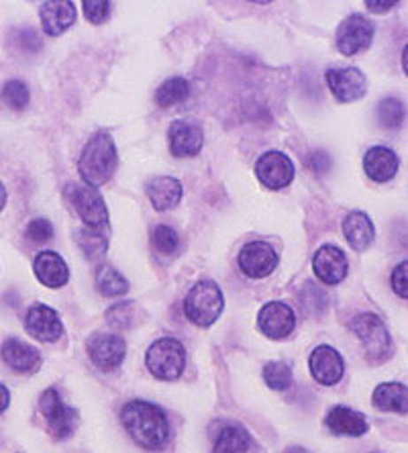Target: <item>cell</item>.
<instances>
[{
    "label": "cell",
    "instance_id": "6da1fadb",
    "mask_svg": "<svg viewBox=\"0 0 408 453\" xmlns=\"http://www.w3.org/2000/svg\"><path fill=\"white\" fill-rule=\"evenodd\" d=\"M120 421L133 441L142 445L143 449L158 451L162 449L170 439L168 417L159 406L145 401H131L120 411Z\"/></svg>",
    "mask_w": 408,
    "mask_h": 453
},
{
    "label": "cell",
    "instance_id": "7a4b0ae2",
    "mask_svg": "<svg viewBox=\"0 0 408 453\" xmlns=\"http://www.w3.org/2000/svg\"><path fill=\"white\" fill-rule=\"evenodd\" d=\"M119 165V153L117 145L112 142V137L106 131H98L90 137V142L86 143V148L80 156L78 172L86 186L98 188L109 182L115 174Z\"/></svg>",
    "mask_w": 408,
    "mask_h": 453
},
{
    "label": "cell",
    "instance_id": "3957f363",
    "mask_svg": "<svg viewBox=\"0 0 408 453\" xmlns=\"http://www.w3.org/2000/svg\"><path fill=\"white\" fill-rule=\"evenodd\" d=\"M225 298L219 286L212 280H203L194 284L184 301V312L198 327H211L223 312Z\"/></svg>",
    "mask_w": 408,
    "mask_h": 453
},
{
    "label": "cell",
    "instance_id": "277c9868",
    "mask_svg": "<svg viewBox=\"0 0 408 453\" xmlns=\"http://www.w3.org/2000/svg\"><path fill=\"white\" fill-rule=\"evenodd\" d=\"M147 368L159 380H176L182 376L186 368V349L184 345L173 337L158 339L147 349Z\"/></svg>",
    "mask_w": 408,
    "mask_h": 453
},
{
    "label": "cell",
    "instance_id": "5b68a950",
    "mask_svg": "<svg viewBox=\"0 0 408 453\" xmlns=\"http://www.w3.org/2000/svg\"><path fill=\"white\" fill-rule=\"evenodd\" d=\"M351 331L356 333L359 343L364 345V351L366 356L370 357V362H384V359L390 356V335H388L386 325L378 315H373V312L358 315L351 321Z\"/></svg>",
    "mask_w": 408,
    "mask_h": 453
},
{
    "label": "cell",
    "instance_id": "8992f818",
    "mask_svg": "<svg viewBox=\"0 0 408 453\" xmlns=\"http://www.w3.org/2000/svg\"><path fill=\"white\" fill-rule=\"evenodd\" d=\"M72 203L76 206V212L89 229H103V226L109 223V211H106L104 198L96 188H92V186L73 184Z\"/></svg>",
    "mask_w": 408,
    "mask_h": 453
},
{
    "label": "cell",
    "instance_id": "52a82bcc",
    "mask_svg": "<svg viewBox=\"0 0 408 453\" xmlns=\"http://www.w3.org/2000/svg\"><path fill=\"white\" fill-rule=\"evenodd\" d=\"M373 42V23L367 21L364 15L347 17L337 29V50L343 56H356L367 50Z\"/></svg>",
    "mask_w": 408,
    "mask_h": 453
},
{
    "label": "cell",
    "instance_id": "ba28073f",
    "mask_svg": "<svg viewBox=\"0 0 408 453\" xmlns=\"http://www.w3.org/2000/svg\"><path fill=\"white\" fill-rule=\"evenodd\" d=\"M256 176L266 188L282 190L292 182L294 164L282 151H267L256 162Z\"/></svg>",
    "mask_w": 408,
    "mask_h": 453
},
{
    "label": "cell",
    "instance_id": "9c48e42d",
    "mask_svg": "<svg viewBox=\"0 0 408 453\" xmlns=\"http://www.w3.org/2000/svg\"><path fill=\"white\" fill-rule=\"evenodd\" d=\"M278 265V253L266 242H250L239 251V268L250 278L270 276Z\"/></svg>",
    "mask_w": 408,
    "mask_h": 453
},
{
    "label": "cell",
    "instance_id": "30bf717a",
    "mask_svg": "<svg viewBox=\"0 0 408 453\" xmlns=\"http://www.w3.org/2000/svg\"><path fill=\"white\" fill-rule=\"evenodd\" d=\"M42 415L45 417V423H48L53 437L58 439L70 437L73 433V427H76V412L62 403V396H59L58 390L53 388L43 392Z\"/></svg>",
    "mask_w": 408,
    "mask_h": 453
},
{
    "label": "cell",
    "instance_id": "8fae6325",
    "mask_svg": "<svg viewBox=\"0 0 408 453\" xmlns=\"http://www.w3.org/2000/svg\"><path fill=\"white\" fill-rule=\"evenodd\" d=\"M127 353L125 339L111 333H96L89 342V356L95 362L96 368L111 372L117 370L123 364Z\"/></svg>",
    "mask_w": 408,
    "mask_h": 453
},
{
    "label": "cell",
    "instance_id": "7c38bea8",
    "mask_svg": "<svg viewBox=\"0 0 408 453\" xmlns=\"http://www.w3.org/2000/svg\"><path fill=\"white\" fill-rule=\"evenodd\" d=\"M25 329L31 337H35L39 342H45V343L58 342L64 333L58 312L48 304H33L31 309L27 311Z\"/></svg>",
    "mask_w": 408,
    "mask_h": 453
},
{
    "label": "cell",
    "instance_id": "4fadbf2b",
    "mask_svg": "<svg viewBox=\"0 0 408 453\" xmlns=\"http://www.w3.org/2000/svg\"><path fill=\"white\" fill-rule=\"evenodd\" d=\"M327 84L339 103H356L367 92V80L358 68H333L327 72Z\"/></svg>",
    "mask_w": 408,
    "mask_h": 453
},
{
    "label": "cell",
    "instance_id": "5bb4252c",
    "mask_svg": "<svg viewBox=\"0 0 408 453\" xmlns=\"http://www.w3.org/2000/svg\"><path fill=\"white\" fill-rule=\"evenodd\" d=\"M294 323H296V319H294V311L289 304L280 301L267 303L264 309L259 311V317H258L259 329H262L264 335H267L270 339L289 337L294 331Z\"/></svg>",
    "mask_w": 408,
    "mask_h": 453
},
{
    "label": "cell",
    "instance_id": "9a60e30c",
    "mask_svg": "<svg viewBox=\"0 0 408 453\" xmlns=\"http://www.w3.org/2000/svg\"><path fill=\"white\" fill-rule=\"evenodd\" d=\"M312 268L320 282L333 286L339 284L341 280H345L350 264H347V256L343 250L335 248V245H323V248L314 253Z\"/></svg>",
    "mask_w": 408,
    "mask_h": 453
},
{
    "label": "cell",
    "instance_id": "2e32d148",
    "mask_svg": "<svg viewBox=\"0 0 408 453\" xmlns=\"http://www.w3.org/2000/svg\"><path fill=\"white\" fill-rule=\"evenodd\" d=\"M170 151L176 157H192L198 156L204 145V133L200 125L190 121H176L172 123L168 131Z\"/></svg>",
    "mask_w": 408,
    "mask_h": 453
},
{
    "label": "cell",
    "instance_id": "e0dca14e",
    "mask_svg": "<svg viewBox=\"0 0 408 453\" xmlns=\"http://www.w3.org/2000/svg\"><path fill=\"white\" fill-rule=\"evenodd\" d=\"M0 353H3L4 364L17 374H35L42 368V353L33 345L19 342V339H6Z\"/></svg>",
    "mask_w": 408,
    "mask_h": 453
},
{
    "label": "cell",
    "instance_id": "ac0fdd59",
    "mask_svg": "<svg viewBox=\"0 0 408 453\" xmlns=\"http://www.w3.org/2000/svg\"><path fill=\"white\" fill-rule=\"evenodd\" d=\"M311 372L323 386H335L343 376V357L329 345H320L311 356Z\"/></svg>",
    "mask_w": 408,
    "mask_h": 453
},
{
    "label": "cell",
    "instance_id": "d6986e66",
    "mask_svg": "<svg viewBox=\"0 0 408 453\" xmlns=\"http://www.w3.org/2000/svg\"><path fill=\"white\" fill-rule=\"evenodd\" d=\"M39 17H42L43 31L51 37H58L76 21V6L70 0H50V3L42 4Z\"/></svg>",
    "mask_w": 408,
    "mask_h": 453
},
{
    "label": "cell",
    "instance_id": "ffe728a7",
    "mask_svg": "<svg viewBox=\"0 0 408 453\" xmlns=\"http://www.w3.org/2000/svg\"><path fill=\"white\" fill-rule=\"evenodd\" d=\"M400 168V157L390 148L384 145H376V148L367 150L364 157V170L367 178H372L373 182H390L396 176Z\"/></svg>",
    "mask_w": 408,
    "mask_h": 453
},
{
    "label": "cell",
    "instance_id": "44dd1931",
    "mask_svg": "<svg viewBox=\"0 0 408 453\" xmlns=\"http://www.w3.org/2000/svg\"><path fill=\"white\" fill-rule=\"evenodd\" d=\"M33 268H35V276L39 278V282L48 286V288H62L70 280L68 265H65L64 257L56 251L39 253L35 262H33Z\"/></svg>",
    "mask_w": 408,
    "mask_h": 453
},
{
    "label": "cell",
    "instance_id": "7402d4cb",
    "mask_svg": "<svg viewBox=\"0 0 408 453\" xmlns=\"http://www.w3.org/2000/svg\"><path fill=\"white\" fill-rule=\"evenodd\" d=\"M145 192L150 196L151 204L156 206V211L173 209V206L182 201V184H180V180L172 176L151 178L145 186Z\"/></svg>",
    "mask_w": 408,
    "mask_h": 453
},
{
    "label": "cell",
    "instance_id": "603a6c76",
    "mask_svg": "<svg viewBox=\"0 0 408 453\" xmlns=\"http://www.w3.org/2000/svg\"><path fill=\"white\" fill-rule=\"evenodd\" d=\"M327 427L335 433V435L361 437L367 433V421L358 411L347 409V406H335L327 415Z\"/></svg>",
    "mask_w": 408,
    "mask_h": 453
},
{
    "label": "cell",
    "instance_id": "cb8c5ba5",
    "mask_svg": "<svg viewBox=\"0 0 408 453\" xmlns=\"http://www.w3.org/2000/svg\"><path fill=\"white\" fill-rule=\"evenodd\" d=\"M343 233L345 239L356 251H366L373 243V237H376V229H373L372 219L367 217L366 212L359 211H353L345 217Z\"/></svg>",
    "mask_w": 408,
    "mask_h": 453
},
{
    "label": "cell",
    "instance_id": "d4e9b609",
    "mask_svg": "<svg viewBox=\"0 0 408 453\" xmlns=\"http://www.w3.org/2000/svg\"><path fill=\"white\" fill-rule=\"evenodd\" d=\"M372 401L378 411L406 415L408 412V388L404 384H398V382L380 384L378 388L373 390Z\"/></svg>",
    "mask_w": 408,
    "mask_h": 453
},
{
    "label": "cell",
    "instance_id": "484cf974",
    "mask_svg": "<svg viewBox=\"0 0 408 453\" xmlns=\"http://www.w3.org/2000/svg\"><path fill=\"white\" fill-rule=\"evenodd\" d=\"M253 441L247 429L237 423H229L220 429L212 453H251Z\"/></svg>",
    "mask_w": 408,
    "mask_h": 453
},
{
    "label": "cell",
    "instance_id": "4316f807",
    "mask_svg": "<svg viewBox=\"0 0 408 453\" xmlns=\"http://www.w3.org/2000/svg\"><path fill=\"white\" fill-rule=\"evenodd\" d=\"M190 95V84L186 78H170L159 86L156 92V103L162 106V109H170L173 104H180L182 101H186Z\"/></svg>",
    "mask_w": 408,
    "mask_h": 453
},
{
    "label": "cell",
    "instance_id": "83f0119b",
    "mask_svg": "<svg viewBox=\"0 0 408 453\" xmlns=\"http://www.w3.org/2000/svg\"><path fill=\"white\" fill-rule=\"evenodd\" d=\"M96 286L104 296H123L129 290V282L112 265H100L96 274Z\"/></svg>",
    "mask_w": 408,
    "mask_h": 453
},
{
    "label": "cell",
    "instance_id": "f1b7e54d",
    "mask_svg": "<svg viewBox=\"0 0 408 453\" xmlns=\"http://www.w3.org/2000/svg\"><path fill=\"white\" fill-rule=\"evenodd\" d=\"M76 243L84 251V256L90 259H100L106 253V250H109V242H106L103 233L89 229V226L76 231Z\"/></svg>",
    "mask_w": 408,
    "mask_h": 453
},
{
    "label": "cell",
    "instance_id": "f546056e",
    "mask_svg": "<svg viewBox=\"0 0 408 453\" xmlns=\"http://www.w3.org/2000/svg\"><path fill=\"white\" fill-rule=\"evenodd\" d=\"M376 115L378 123L386 127V129H398V127L404 123L406 109L398 98H384V101L378 104Z\"/></svg>",
    "mask_w": 408,
    "mask_h": 453
},
{
    "label": "cell",
    "instance_id": "4dcf8cb0",
    "mask_svg": "<svg viewBox=\"0 0 408 453\" xmlns=\"http://www.w3.org/2000/svg\"><path fill=\"white\" fill-rule=\"evenodd\" d=\"M266 384L273 390H286L292 384V370L284 362H272L264 368Z\"/></svg>",
    "mask_w": 408,
    "mask_h": 453
},
{
    "label": "cell",
    "instance_id": "1f68e13d",
    "mask_svg": "<svg viewBox=\"0 0 408 453\" xmlns=\"http://www.w3.org/2000/svg\"><path fill=\"white\" fill-rule=\"evenodd\" d=\"M151 243L153 248H156L162 256H172V253H176L178 245H180V239H178V233L172 229L168 225H158L156 229L151 231Z\"/></svg>",
    "mask_w": 408,
    "mask_h": 453
},
{
    "label": "cell",
    "instance_id": "d6a6232c",
    "mask_svg": "<svg viewBox=\"0 0 408 453\" xmlns=\"http://www.w3.org/2000/svg\"><path fill=\"white\" fill-rule=\"evenodd\" d=\"M3 103L15 111H23L29 104V88L21 80H9L3 86Z\"/></svg>",
    "mask_w": 408,
    "mask_h": 453
},
{
    "label": "cell",
    "instance_id": "836d02e7",
    "mask_svg": "<svg viewBox=\"0 0 408 453\" xmlns=\"http://www.w3.org/2000/svg\"><path fill=\"white\" fill-rule=\"evenodd\" d=\"M133 317H135V303H119L106 312V319L115 329H129Z\"/></svg>",
    "mask_w": 408,
    "mask_h": 453
},
{
    "label": "cell",
    "instance_id": "e575fe53",
    "mask_svg": "<svg viewBox=\"0 0 408 453\" xmlns=\"http://www.w3.org/2000/svg\"><path fill=\"white\" fill-rule=\"evenodd\" d=\"M82 6L86 19L95 25L104 23L111 15V3H106V0H84Z\"/></svg>",
    "mask_w": 408,
    "mask_h": 453
},
{
    "label": "cell",
    "instance_id": "d590c367",
    "mask_svg": "<svg viewBox=\"0 0 408 453\" xmlns=\"http://www.w3.org/2000/svg\"><path fill=\"white\" fill-rule=\"evenodd\" d=\"M25 235L29 237L33 243H45L53 237V226L48 219H35V221L27 225Z\"/></svg>",
    "mask_w": 408,
    "mask_h": 453
},
{
    "label": "cell",
    "instance_id": "8d00e7d4",
    "mask_svg": "<svg viewBox=\"0 0 408 453\" xmlns=\"http://www.w3.org/2000/svg\"><path fill=\"white\" fill-rule=\"evenodd\" d=\"M392 288L400 298H408V262L398 264L392 272Z\"/></svg>",
    "mask_w": 408,
    "mask_h": 453
},
{
    "label": "cell",
    "instance_id": "74e56055",
    "mask_svg": "<svg viewBox=\"0 0 408 453\" xmlns=\"http://www.w3.org/2000/svg\"><path fill=\"white\" fill-rule=\"evenodd\" d=\"M311 165H312L314 172H319V174H323V172L329 170L331 157L327 156L325 151H314L312 156H311Z\"/></svg>",
    "mask_w": 408,
    "mask_h": 453
},
{
    "label": "cell",
    "instance_id": "f35d334b",
    "mask_svg": "<svg viewBox=\"0 0 408 453\" xmlns=\"http://www.w3.org/2000/svg\"><path fill=\"white\" fill-rule=\"evenodd\" d=\"M366 6H367V11H372V12H388L390 9H396L398 6V3H376V0H367L366 3Z\"/></svg>",
    "mask_w": 408,
    "mask_h": 453
},
{
    "label": "cell",
    "instance_id": "ab89813d",
    "mask_svg": "<svg viewBox=\"0 0 408 453\" xmlns=\"http://www.w3.org/2000/svg\"><path fill=\"white\" fill-rule=\"evenodd\" d=\"M9 403H11V392L6 390V386L0 384V412L9 409Z\"/></svg>",
    "mask_w": 408,
    "mask_h": 453
},
{
    "label": "cell",
    "instance_id": "60d3db41",
    "mask_svg": "<svg viewBox=\"0 0 408 453\" xmlns=\"http://www.w3.org/2000/svg\"><path fill=\"white\" fill-rule=\"evenodd\" d=\"M6 196H9V195H6V188H4V184L0 182V211L4 209V204H6Z\"/></svg>",
    "mask_w": 408,
    "mask_h": 453
},
{
    "label": "cell",
    "instance_id": "b9f144b4",
    "mask_svg": "<svg viewBox=\"0 0 408 453\" xmlns=\"http://www.w3.org/2000/svg\"><path fill=\"white\" fill-rule=\"evenodd\" d=\"M403 68H404L406 76H408V43H406V48H404V51H403Z\"/></svg>",
    "mask_w": 408,
    "mask_h": 453
},
{
    "label": "cell",
    "instance_id": "7bdbcfd3",
    "mask_svg": "<svg viewBox=\"0 0 408 453\" xmlns=\"http://www.w3.org/2000/svg\"><path fill=\"white\" fill-rule=\"evenodd\" d=\"M286 453H309V451L303 449V448H290Z\"/></svg>",
    "mask_w": 408,
    "mask_h": 453
}]
</instances>
